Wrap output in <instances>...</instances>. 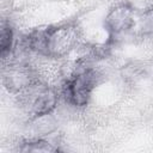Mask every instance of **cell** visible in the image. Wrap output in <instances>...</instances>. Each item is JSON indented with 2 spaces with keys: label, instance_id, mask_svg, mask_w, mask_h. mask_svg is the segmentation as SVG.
<instances>
[{
  "label": "cell",
  "instance_id": "cell-4",
  "mask_svg": "<svg viewBox=\"0 0 153 153\" xmlns=\"http://www.w3.org/2000/svg\"><path fill=\"white\" fill-rule=\"evenodd\" d=\"M36 80L32 68L23 61L8 63L2 71V84L12 93L18 94Z\"/></svg>",
  "mask_w": 153,
  "mask_h": 153
},
{
  "label": "cell",
  "instance_id": "cell-3",
  "mask_svg": "<svg viewBox=\"0 0 153 153\" xmlns=\"http://www.w3.org/2000/svg\"><path fill=\"white\" fill-rule=\"evenodd\" d=\"M78 31L72 24H62L47 27L48 56L62 57L76 44Z\"/></svg>",
  "mask_w": 153,
  "mask_h": 153
},
{
  "label": "cell",
  "instance_id": "cell-2",
  "mask_svg": "<svg viewBox=\"0 0 153 153\" xmlns=\"http://www.w3.org/2000/svg\"><path fill=\"white\" fill-rule=\"evenodd\" d=\"M99 74L92 67H85L67 78L62 93L65 99L75 106H84L88 103L92 91L98 84Z\"/></svg>",
  "mask_w": 153,
  "mask_h": 153
},
{
  "label": "cell",
  "instance_id": "cell-7",
  "mask_svg": "<svg viewBox=\"0 0 153 153\" xmlns=\"http://www.w3.org/2000/svg\"><path fill=\"white\" fill-rule=\"evenodd\" d=\"M20 152H33V153H48V152H56L57 147H54L50 142L43 139H33L29 141H24L19 147Z\"/></svg>",
  "mask_w": 153,
  "mask_h": 153
},
{
  "label": "cell",
  "instance_id": "cell-1",
  "mask_svg": "<svg viewBox=\"0 0 153 153\" xmlns=\"http://www.w3.org/2000/svg\"><path fill=\"white\" fill-rule=\"evenodd\" d=\"M56 102L57 96L55 91L38 80L18 93L19 106L31 118L50 114L55 109Z\"/></svg>",
  "mask_w": 153,
  "mask_h": 153
},
{
  "label": "cell",
  "instance_id": "cell-5",
  "mask_svg": "<svg viewBox=\"0 0 153 153\" xmlns=\"http://www.w3.org/2000/svg\"><path fill=\"white\" fill-rule=\"evenodd\" d=\"M135 24L134 10L127 4L115 6L112 10H110L104 20L105 29L111 37H117L130 31L134 29Z\"/></svg>",
  "mask_w": 153,
  "mask_h": 153
},
{
  "label": "cell",
  "instance_id": "cell-6",
  "mask_svg": "<svg viewBox=\"0 0 153 153\" xmlns=\"http://www.w3.org/2000/svg\"><path fill=\"white\" fill-rule=\"evenodd\" d=\"M13 30L10 24L4 23L1 25V33H0V55L2 60H6L7 56L11 55L13 50Z\"/></svg>",
  "mask_w": 153,
  "mask_h": 153
}]
</instances>
